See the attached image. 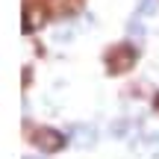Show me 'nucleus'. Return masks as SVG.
<instances>
[{
	"instance_id": "nucleus-7",
	"label": "nucleus",
	"mask_w": 159,
	"mask_h": 159,
	"mask_svg": "<svg viewBox=\"0 0 159 159\" xmlns=\"http://www.w3.org/2000/svg\"><path fill=\"white\" fill-rule=\"evenodd\" d=\"M27 159H33V156H27Z\"/></svg>"
},
{
	"instance_id": "nucleus-2",
	"label": "nucleus",
	"mask_w": 159,
	"mask_h": 159,
	"mask_svg": "<svg viewBox=\"0 0 159 159\" xmlns=\"http://www.w3.org/2000/svg\"><path fill=\"white\" fill-rule=\"evenodd\" d=\"M33 142L39 144L41 150H47V153H53V150H59V148H62V133L50 130V127H41V130H39V133L33 136Z\"/></svg>"
},
{
	"instance_id": "nucleus-4",
	"label": "nucleus",
	"mask_w": 159,
	"mask_h": 159,
	"mask_svg": "<svg viewBox=\"0 0 159 159\" xmlns=\"http://www.w3.org/2000/svg\"><path fill=\"white\" fill-rule=\"evenodd\" d=\"M156 12V0H142V6H139V15H153Z\"/></svg>"
},
{
	"instance_id": "nucleus-6",
	"label": "nucleus",
	"mask_w": 159,
	"mask_h": 159,
	"mask_svg": "<svg viewBox=\"0 0 159 159\" xmlns=\"http://www.w3.org/2000/svg\"><path fill=\"white\" fill-rule=\"evenodd\" d=\"M153 106H156V112H159V97H156V103H153Z\"/></svg>"
},
{
	"instance_id": "nucleus-3",
	"label": "nucleus",
	"mask_w": 159,
	"mask_h": 159,
	"mask_svg": "<svg viewBox=\"0 0 159 159\" xmlns=\"http://www.w3.org/2000/svg\"><path fill=\"white\" fill-rule=\"evenodd\" d=\"M41 12H35V6H27V9H24V30H27V33H33L35 27H39L41 24Z\"/></svg>"
},
{
	"instance_id": "nucleus-5",
	"label": "nucleus",
	"mask_w": 159,
	"mask_h": 159,
	"mask_svg": "<svg viewBox=\"0 0 159 159\" xmlns=\"http://www.w3.org/2000/svg\"><path fill=\"white\" fill-rule=\"evenodd\" d=\"M130 35H144V27H142V24H133V21H130Z\"/></svg>"
},
{
	"instance_id": "nucleus-1",
	"label": "nucleus",
	"mask_w": 159,
	"mask_h": 159,
	"mask_svg": "<svg viewBox=\"0 0 159 159\" xmlns=\"http://www.w3.org/2000/svg\"><path fill=\"white\" fill-rule=\"evenodd\" d=\"M133 62H136V50H133V47H115V50L106 56L109 74H121V71H127Z\"/></svg>"
}]
</instances>
